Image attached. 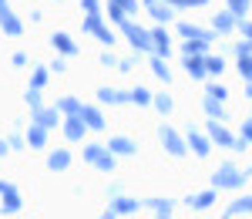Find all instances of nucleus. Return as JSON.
<instances>
[{
	"mask_svg": "<svg viewBox=\"0 0 252 219\" xmlns=\"http://www.w3.org/2000/svg\"><path fill=\"white\" fill-rule=\"evenodd\" d=\"M212 182H215V189H219V185H222V189H239V185L246 182V176H242L235 165H222V169L212 176Z\"/></svg>",
	"mask_w": 252,
	"mask_h": 219,
	"instance_id": "1",
	"label": "nucleus"
},
{
	"mask_svg": "<svg viewBox=\"0 0 252 219\" xmlns=\"http://www.w3.org/2000/svg\"><path fill=\"white\" fill-rule=\"evenodd\" d=\"M205 128H209V139L219 142V145H229V148H246V139H232V135H229V132L219 125V118H212Z\"/></svg>",
	"mask_w": 252,
	"mask_h": 219,
	"instance_id": "2",
	"label": "nucleus"
},
{
	"mask_svg": "<svg viewBox=\"0 0 252 219\" xmlns=\"http://www.w3.org/2000/svg\"><path fill=\"white\" fill-rule=\"evenodd\" d=\"M125 34H128V40L135 44V51H155V40H152V34H148V31H141V27H135L131 20L125 24Z\"/></svg>",
	"mask_w": 252,
	"mask_h": 219,
	"instance_id": "3",
	"label": "nucleus"
},
{
	"mask_svg": "<svg viewBox=\"0 0 252 219\" xmlns=\"http://www.w3.org/2000/svg\"><path fill=\"white\" fill-rule=\"evenodd\" d=\"M84 31H91V34H97L101 37V44H115V34L101 24V17H97V10H91L88 14V20H84Z\"/></svg>",
	"mask_w": 252,
	"mask_h": 219,
	"instance_id": "4",
	"label": "nucleus"
},
{
	"mask_svg": "<svg viewBox=\"0 0 252 219\" xmlns=\"http://www.w3.org/2000/svg\"><path fill=\"white\" fill-rule=\"evenodd\" d=\"M84 132H88V121L81 118V115H67V121H64V135H67L71 142H81Z\"/></svg>",
	"mask_w": 252,
	"mask_h": 219,
	"instance_id": "5",
	"label": "nucleus"
},
{
	"mask_svg": "<svg viewBox=\"0 0 252 219\" xmlns=\"http://www.w3.org/2000/svg\"><path fill=\"white\" fill-rule=\"evenodd\" d=\"M158 135H161V142H165V148H168L172 155H185V142L178 139V132H175V128H168V125H165V128H161Z\"/></svg>",
	"mask_w": 252,
	"mask_h": 219,
	"instance_id": "6",
	"label": "nucleus"
},
{
	"mask_svg": "<svg viewBox=\"0 0 252 219\" xmlns=\"http://www.w3.org/2000/svg\"><path fill=\"white\" fill-rule=\"evenodd\" d=\"M185 71H189L192 78H205V74H209L205 54H185Z\"/></svg>",
	"mask_w": 252,
	"mask_h": 219,
	"instance_id": "7",
	"label": "nucleus"
},
{
	"mask_svg": "<svg viewBox=\"0 0 252 219\" xmlns=\"http://www.w3.org/2000/svg\"><path fill=\"white\" fill-rule=\"evenodd\" d=\"M97 98L104 101V105H125V101H131V91H118V88H101V91H97Z\"/></svg>",
	"mask_w": 252,
	"mask_h": 219,
	"instance_id": "8",
	"label": "nucleus"
},
{
	"mask_svg": "<svg viewBox=\"0 0 252 219\" xmlns=\"http://www.w3.org/2000/svg\"><path fill=\"white\" fill-rule=\"evenodd\" d=\"M0 196L7 199L3 213H17V209H20V196H17V189H14L10 182H0Z\"/></svg>",
	"mask_w": 252,
	"mask_h": 219,
	"instance_id": "9",
	"label": "nucleus"
},
{
	"mask_svg": "<svg viewBox=\"0 0 252 219\" xmlns=\"http://www.w3.org/2000/svg\"><path fill=\"white\" fill-rule=\"evenodd\" d=\"M81 118L88 121V128H91V132H104V118H101V111H97V108L84 105V108H81Z\"/></svg>",
	"mask_w": 252,
	"mask_h": 219,
	"instance_id": "10",
	"label": "nucleus"
},
{
	"mask_svg": "<svg viewBox=\"0 0 252 219\" xmlns=\"http://www.w3.org/2000/svg\"><path fill=\"white\" fill-rule=\"evenodd\" d=\"M145 7L155 14V20H172V7L175 3H168V0H165V3H161V0H145Z\"/></svg>",
	"mask_w": 252,
	"mask_h": 219,
	"instance_id": "11",
	"label": "nucleus"
},
{
	"mask_svg": "<svg viewBox=\"0 0 252 219\" xmlns=\"http://www.w3.org/2000/svg\"><path fill=\"white\" fill-rule=\"evenodd\" d=\"M44 142H47V125H31V132H27V145L31 148H44Z\"/></svg>",
	"mask_w": 252,
	"mask_h": 219,
	"instance_id": "12",
	"label": "nucleus"
},
{
	"mask_svg": "<svg viewBox=\"0 0 252 219\" xmlns=\"http://www.w3.org/2000/svg\"><path fill=\"white\" fill-rule=\"evenodd\" d=\"M209 142H212V139H205V135H198V132H189V148H195L198 159L209 155Z\"/></svg>",
	"mask_w": 252,
	"mask_h": 219,
	"instance_id": "13",
	"label": "nucleus"
},
{
	"mask_svg": "<svg viewBox=\"0 0 252 219\" xmlns=\"http://www.w3.org/2000/svg\"><path fill=\"white\" fill-rule=\"evenodd\" d=\"M108 148H111L115 155H135V152H138V145L131 139H111V142H108Z\"/></svg>",
	"mask_w": 252,
	"mask_h": 219,
	"instance_id": "14",
	"label": "nucleus"
},
{
	"mask_svg": "<svg viewBox=\"0 0 252 219\" xmlns=\"http://www.w3.org/2000/svg\"><path fill=\"white\" fill-rule=\"evenodd\" d=\"M51 44H54V51H61V54H78V44L67 37V34H54Z\"/></svg>",
	"mask_w": 252,
	"mask_h": 219,
	"instance_id": "15",
	"label": "nucleus"
},
{
	"mask_svg": "<svg viewBox=\"0 0 252 219\" xmlns=\"http://www.w3.org/2000/svg\"><path fill=\"white\" fill-rule=\"evenodd\" d=\"M235 24H239V20H235V14H232V10H222V14H219V17L212 20V27L219 31V34H225V31H232Z\"/></svg>",
	"mask_w": 252,
	"mask_h": 219,
	"instance_id": "16",
	"label": "nucleus"
},
{
	"mask_svg": "<svg viewBox=\"0 0 252 219\" xmlns=\"http://www.w3.org/2000/svg\"><path fill=\"white\" fill-rule=\"evenodd\" d=\"M0 24H3V31H7V34H20V31H24V27H20V20L10 14V7H3V10H0Z\"/></svg>",
	"mask_w": 252,
	"mask_h": 219,
	"instance_id": "17",
	"label": "nucleus"
},
{
	"mask_svg": "<svg viewBox=\"0 0 252 219\" xmlns=\"http://www.w3.org/2000/svg\"><path fill=\"white\" fill-rule=\"evenodd\" d=\"M185 54H209V40L205 37H185Z\"/></svg>",
	"mask_w": 252,
	"mask_h": 219,
	"instance_id": "18",
	"label": "nucleus"
},
{
	"mask_svg": "<svg viewBox=\"0 0 252 219\" xmlns=\"http://www.w3.org/2000/svg\"><path fill=\"white\" fill-rule=\"evenodd\" d=\"M47 165H51L54 172H64V169L71 165V152H64V148H58V152H54V155L47 159Z\"/></svg>",
	"mask_w": 252,
	"mask_h": 219,
	"instance_id": "19",
	"label": "nucleus"
},
{
	"mask_svg": "<svg viewBox=\"0 0 252 219\" xmlns=\"http://www.w3.org/2000/svg\"><path fill=\"white\" fill-rule=\"evenodd\" d=\"M152 40H155V51H158V54H165V58H168V51H172V40H168V34H165L161 27H158V31H152Z\"/></svg>",
	"mask_w": 252,
	"mask_h": 219,
	"instance_id": "20",
	"label": "nucleus"
},
{
	"mask_svg": "<svg viewBox=\"0 0 252 219\" xmlns=\"http://www.w3.org/2000/svg\"><path fill=\"white\" fill-rule=\"evenodd\" d=\"M135 209H138L135 199H115V202H111V213H108V216H115V213H118V216H128V213H135Z\"/></svg>",
	"mask_w": 252,
	"mask_h": 219,
	"instance_id": "21",
	"label": "nucleus"
},
{
	"mask_svg": "<svg viewBox=\"0 0 252 219\" xmlns=\"http://www.w3.org/2000/svg\"><path fill=\"white\" fill-rule=\"evenodd\" d=\"M246 213H252V196H246V199H235L229 209H225V216H246Z\"/></svg>",
	"mask_w": 252,
	"mask_h": 219,
	"instance_id": "22",
	"label": "nucleus"
},
{
	"mask_svg": "<svg viewBox=\"0 0 252 219\" xmlns=\"http://www.w3.org/2000/svg\"><path fill=\"white\" fill-rule=\"evenodd\" d=\"M108 152H111V148H101V145H88V148H84V162H91V165H97V162L104 159Z\"/></svg>",
	"mask_w": 252,
	"mask_h": 219,
	"instance_id": "23",
	"label": "nucleus"
},
{
	"mask_svg": "<svg viewBox=\"0 0 252 219\" xmlns=\"http://www.w3.org/2000/svg\"><path fill=\"white\" fill-rule=\"evenodd\" d=\"M205 111H209V115H212V118H225V108H222V105H219V98H212V95H209V98H205Z\"/></svg>",
	"mask_w": 252,
	"mask_h": 219,
	"instance_id": "24",
	"label": "nucleus"
},
{
	"mask_svg": "<svg viewBox=\"0 0 252 219\" xmlns=\"http://www.w3.org/2000/svg\"><path fill=\"white\" fill-rule=\"evenodd\" d=\"M64 115H81V108L84 105H78V98H61V105H58Z\"/></svg>",
	"mask_w": 252,
	"mask_h": 219,
	"instance_id": "25",
	"label": "nucleus"
},
{
	"mask_svg": "<svg viewBox=\"0 0 252 219\" xmlns=\"http://www.w3.org/2000/svg\"><path fill=\"white\" fill-rule=\"evenodd\" d=\"M152 71H155V78H161V81H168L172 74H168V64L161 58H152Z\"/></svg>",
	"mask_w": 252,
	"mask_h": 219,
	"instance_id": "26",
	"label": "nucleus"
},
{
	"mask_svg": "<svg viewBox=\"0 0 252 219\" xmlns=\"http://www.w3.org/2000/svg\"><path fill=\"white\" fill-rule=\"evenodd\" d=\"M192 206H198V209H205V206H212L215 202V192H198V196H192Z\"/></svg>",
	"mask_w": 252,
	"mask_h": 219,
	"instance_id": "27",
	"label": "nucleus"
},
{
	"mask_svg": "<svg viewBox=\"0 0 252 219\" xmlns=\"http://www.w3.org/2000/svg\"><path fill=\"white\" fill-rule=\"evenodd\" d=\"M24 98H27V105H31V108H34V111H40V88H34V84H31V88H27V95H24Z\"/></svg>",
	"mask_w": 252,
	"mask_h": 219,
	"instance_id": "28",
	"label": "nucleus"
},
{
	"mask_svg": "<svg viewBox=\"0 0 252 219\" xmlns=\"http://www.w3.org/2000/svg\"><path fill=\"white\" fill-rule=\"evenodd\" d=\"M178 31H182V37H205V40H209V34L198 31V27H192V24H178Z\"/></svg>",
	"mask_w": 252,
	"mask_h": 219,
	"instance_id": "29",
	"label": "nucleus"
},
{
	"mask_svg": "<svg viewBox=\"0 0 252 219\" xmlns=\"http://www.w3.org/2000/svg\"><path fill=\"white\" fill-rule=\"evenodd\" d=\"M131 101H135V105H152V95H148V88H135V91H131Z\"/></svg>",
	"mask_w": 252,
	"mask_h": 219,
	"instance_id": "30",
	"label": "nucleus"
},
{
	"mask_svg": "<svg viewBox=\"0 0 252 219\" xmlns=\"http://www.w3.org/2000/svg\"><path fill=\"white\" fill-rule=\"evenodd\" d=\"M37 121H40V125H58V108H54V111L40 108V111H37Z\"/></svg>",
	"mask_w": 252,
	"mask_h": 219,
	"instance_id": "31",
	"label": "nucleus"
},
{
	"mask_svg": "<svg viewBox=\"0 0 252 219\" xmlns=\"http://www.w3.org/2000/svg\"><path fill=\"white\" fill-rule=\"evenodd\" d=\"M148 206L155 209L158 216H168V213H172V202H168V199H152V202H148Z\"/></svg>",
	"mask_w": 252,
	"mask_h": 219,
	"instance_id": "32",
	"label": "nucleus"
},
{
	"mask_svg": "<svg viewBox=\"0 0 252 219\" xmlns=\"http://www.w3.org/2000/svg\"><path fill=\"white\" fill-rule=\"evenodd\" d=\"M205 64H209V74H222V68H225V61L212 58V54H205Z\"/></svg>",
	"mask_w": 252,
	"mask_h": 219,
	"instance_id": "33",
	"label": "nucleus"
},
{
	"mask_svg": "<svg viewBox=\"0 0 252 219\" xmlns=\"http://www.w3.org/2000/svg\"><path fill=\"white\" fill-rule=\"evenodd\" d=\"M229 10H232L235 17H246V10H249V0H229Z\"/></svg>",
	"mask_w": 252,
	"mask_h": 219,
	"instance_id": "34",
	"label": "nucleus"
},
{
	"mask_svg": "<svg viewBox=\"0 0 252 219\" xmlns=\"http://www.w3.org/2000/svg\"><path fill=\"white\" fill-rule=\"evenodd\" d=\"M239 74L246 81H252V58H239Z\"/></svg>",
	"mask_w": 252,
	"mask_h": 219,
	"instance_id": "35",
	"label": "nucleus"
},
{
	"mask_svg": "<svg viewBox=\"0 0 252 219\" xmlns=\"http://www.w3.org/2000/svg\"><path fill=\"white\" fill-rule=\"evenodd\" d=\"M155 108L161 111V115H168V111H172V98H168V95H158V98H155Z\"/></svg>",
	"mask_w": 252,
	"mask_h": 219,
	"instance_id": "36",
	"label": "nucleus"
},
{
	"mask_svg": "<svg viewBox=\"0 0 252 219\" xmlns=\"http://www.w3.org/2000/svg\"><path fill=\"white\" fill-rule=\"evenodd\" d=\"M205 95H212V98H219V101H225V98H229V91H225L222 84H209V91H205Z\"/></svg>",
	"mask_w": 252,
	"mask_h": 219,
	"instance_id": "37",
	"label": "nucleus"
},
{
	"mask_svg": "<svg viewBox=\"0 0 252 219\" xmlns=\"http://www.w3.org/2000/svg\"><path fill=\"white\" fill-rule=\"evenodd\" d=\"M235 54H239V58H252V37H249V40H242V44L235 47Z\"/></svg>",
	"mask_w": 252,
	"mask_h": 219,
	"instance_id": "38",
	"label": "nucleus"
},
{
	"mask_svg": "<svg viewBox=\"0 0 252 219\" xmlns=\"http://www.w3.org/2000/svg\"><path fill=\"white\" fill-rule=\"evenodd\" d=\"M44 81H47V68H37V71H34V81H31V84H34V88H44Z\"/></svg>",
	"mask_w": 252,
	"mask_h": 219,
	"instance_id": "39",
	"label": "nucleus"
},
{
	"mask_svg": "<svg viewBox=\"0 0 252 219\" xmlns=\"http://www.w3.org/2000/svg\"><path fill=\"white\" fill-rule=\"evenodd\" d=\"M111 155H115V152H108L104 159L97 162V169H101V172H111V169H115V159H111Z\"/></svg>",
	"mask_w": 252,
	"mask_h": 219,
	"instance_id": "40",
	"label": "nucleus"
},
{
	"mask_svg": "<svg viewBox=\"0 0 252 219\" xmlns=\"http://www.w3.org/2000/svg\"><path fill=\"white\" fill-rule=\"evenodd\" d=\"M118 3H121L128 14H135V10H138V0H118Z\"/></svg>",
	"mask_w": 252,
	"mask_h": 219,
	"instance_id": "41",
	"label": "nucleus"
},
{
	"mask_svg": "<svg viewBox=\"0 0 252 219\" xmlns=\"http://www.w3.org/2000/svg\"><path fill=\"white\" fill-rule=\"evenodd\" d=\"M242 139L252 142V121H246V125H242Z\"/></svg>",
	"mask_w": 252,
	"mask_h": 219,
	"instance_id": "42",
	"label": "nucleus"
},
{
	"mask_svg": "<svg viewBox=\"0 0 252 219\" xmlns=\"http://www.w3.org/2000/svg\"><path fill=\"white\" fill-rule=\"evenodd\" d=\"M81 7H84V10L91 14V10H97V0H81Z\"/></svg>",
	"mask_w": 252,
	"mask_h": 219,
	"instance_id": "43",
	"label": "nucleus"
},
{
	"mask_svg": "<svg viewBox=\"0 0 252 219\" xmlns=\"http://www.w3.org/2000/svg\"><path fill=\"white\" fill-rule=\"evenodd\" d=\"M239 27H242V34H246V37H252V24H246V20H242Z\"/></svg>",
	"mask_w": 252,
	"mask_h": 219,
	"instance_id": "44",
	"label": "nucleus"
},
{
	"mask_svg": "<svg viewBox=\"0 0 252 219\" xmlns=\"http://www.w3.org/2000/svg\"><path fill=\"white\" fill-rule=\"evenodd\" d=\"M7 148H10V142H0V155H7Z\"/></svg>",
	"mask_w": 252,
	"mask_h": 219,
	"instance_id": "45",
	"label": "nucleus"
},
{
	"mask_svg": "<svg viewBox=\"0 0 252 219\" xmlns=\"http://www.w3.org/2000/svg\"><path fill=\"white\" fill-rule=\"evenodd\" d=\"M3 7H7V0H0V10H3Z\"/></svg>",
	"mask_w": 252,
	"mask_h": 219,
	"instance_id": "46",
	"label": "nucleus"
}]
</instances>
